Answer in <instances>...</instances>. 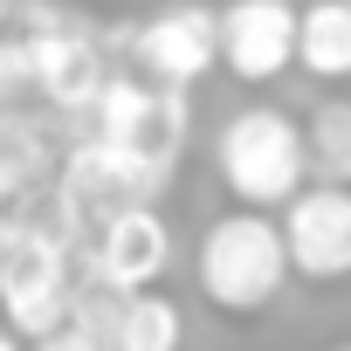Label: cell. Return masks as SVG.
Masks as SVG:
<instances>
[{
    "instance_id": "6da1fadb",
    "label": "cell",
    "mask_w": 351,
    "mask_h": 351,
    "mask_svg": "<svg viewBox=\"0 0 351 351\" xmlns=\"http://www.w3.org/2000/svg\"><path fill=\"white\" fill-rule=\"evenodd\" d=\"M214 165L241 207H282L303 180H310V152H303V131L289 110L276 104H248L221 124V145H214Z\"/></svg>"
},
{
    "instance_id": "7a4b0ae2",
    "label": "cell",
    "mask_w": 351,
    "mask_h": 351,
    "mask_svg": "<svg viewBox=\"0 0 351 351\" xmlns=\"http://www.w3.org/2000/svg\"><path fill=\"white\" fill-rule=\"evenodd\" d=\"M289 282V262H282V234L262 207H241V214H221L207 234H200V289L214 310L228 317H255L282 296Z\"/></svg>"
},
{
    "instance_id": "3957f363",
    "label": "cell",
    "mask_w": 351,
    "mask_h": 351,
    "mask_svg": "<svg viewBox=\"0 0 351 351\" xmlns=\"http://www.w3.org/2000/svg\"><path fill=\"white\" fill-rule=\"evenodd\" d=\"M69 234L62 228H28L14 221V241L0 255V324L14 337H42L69 317Z\"/></svg>"
},
{
    "instance_id": "277c9868",
    "label": "cell",
    "mask_w": 351,
    "mask_h": 351,
    "mask_svg": "<svg viewBox=\"0 0 351 351\" xmlns=\"http://www.w3.org/2000/svg\"><path fill=\"white\" fill-rule=\"evenodd\" d=\"M276 234H282V262H289L303 282H337V276H351V193H344L337 180L296 186V193L282 200Z\"/></svg>"
},
{
    "instance_id": "5b68a950",
    "label": "cell",
    "mask_w": 351,
    "mask_h": 351,
    "mask_svg": "<svg viewBox=\"0 0 351 351\" xmlns=\"http://www.w3.org/2000/svg\"><path fill=\"white\" fill-rule=\"evenodd\" d=\"M158 186H165V172L138 165V158L117 152V145L83 138V145L69 152V165H62V193H56V207H62V228H97V221H110L117 207L152 200Z\"/></svg>"
},
{
    "instance_id": "8992f818",
    "label": "cell",
    "mask_w": 351,
    "mask_h": 351,
    "mask_svg": "<svg viewBox=\"0 0 351 351\" xmlns=\"http://www.w3.org/2000/svg\"><path fill=\"white\" fill-rule=\"evenodd\" d=\"M138 62L152 69V83H172V90H193L214 62H221V21L214 8H200V0H172V8H158L138 35H131Z\"/></svg>"
},
{
    "instance_id": "52a82bcc",
    "label": "cell",
    "mask_w": 351,
    "mask_h": 351,
    "mask_svg": "<svg viewBox=\"0 0 351 351\" xmlns=\"http://www.w3.org/2000/svg\"><path fill=\"white\" fill-rule=\"evenodd\" d=\"M90 276H104L110 289H152L165 269H172V228L158 221L152 200L138 207H117L110 221H97L90 234Z\"/></svg>"
},
{
    "instance_id": "ba28073f",
    "label": "cell",
    "mask_w": 351,
    "mask_h": 351,
    "mask_svg": "<svg viewBox=\"0 0 351 351\" xmlns=\"http://www.w3.org/2000/svg\"><path fill=\"white\" fill-rule=\"evenodd\" d=\"M221 21V62L241 83H276L296 49V8L289 0H234L214 14Z\"/></svg>"
},
{
    "instance_id": "9c48e42d",
    "label": "cell",
    "mask_w": 351,
    "mask_h": 351,
    "mask_svg": "<svg viewBox=\"0 0 351 351\" xmlns=\"http://www.w3.org/2000/svg\"><path fill=\"white\" fill-rule=\"evenodd\" d=\"M289 62H303L310 76L337 83L351 76V0H317V8L296 14V49Z\"/></svg>"
},
{
    "instance_id": "30bf717a",
    "label": "cell",
    "mask_w": 351,
    "mask_h": 351,
    "mask_svg": "<svg viewBox=\"0 0 351 351\" xmlns=\"http://www.w3.org/2000/svg\"><path fill=\"white\" fill-rule=\"evenodd\" d=\"M180 337H186L180 303L158 296V289H131L117 324H110V337H104V351H180Z\"/></svg>"
},
{
    "instance_id": "8fae6325",
    "label": "cell",
    "mask_w": 351,
    "mask_h": 351,
    "mask_svg": "<svg viewBox=\"0 0 351 351\" xmlns=\"http://www.w3.org/2000/svg\"><path fill=\"white\" fill-rule=\"evenodd\" d=\"M145 104H152V83L104 76V83L90 90V104H83V117H90V138H97V145H117V152H131V138H138V124H145Z\"/></svg>"
},
{
    "instance_id": "7c38bea8",
    "label": "cell",
    "mask_w": 351,
    "mask_h": 351,
    "mask_svg": "<svg viewBox=\"0 0 351 351\" xmlns=\"http://www.w3.org/2000/svg\"><path fill=\"white\" fill-rule=\"evenodd\" d=\"M303 152H310V165H324V180H344L351 172V104H324L303 131Z\"/></svg>"
},
{
    "instance_id": "4fadbf2b",
    "label": "cell",
    "mask_w": 351,
    "mask_h": 351,
    "mask_svg": "<svg viewBox=\"0 0 351 351\" xmlns=\"http://www.w3.org/2000/svg\"><path fill=\"white\" fill-rule=\"evenodd\" d=\"M42 172V138L14 117H0V200H14L28 193V180Z\"/></svg>"
},
{
    "instance_id": "5bb4252c",
    "label": "cell",
    "mask_w": 351,
    "mask_h": 351,
    "mask_svg": "<svg viewBox=\"0 0 351 351\" xmlns=\"http://www.w3.org/2000/svg\"><path fill=\"white\" fill-rule=\"evenodd\" d=\"M28 344H35V351H104V344H97V337H83V330H76L69 317H62L56 330H42V337H28Z\"/></svg>"
},
{
    "instance_id": "9a60e30c",
    "label": "cell",
    "mask_w": 351,
    "mask_h": 351,
    "mask_svg": "<svg viewBox=\"0 0 351 351\" xmlns=\"http://www.w3.org/2000/svg\"><path fill=\"white\" fill-rule=\"evenodd\" d=\"M14 90H21V49H14L8 35H0V104H8Z\"/></svg>"
},
{
    "instance_id": "2e32d148",
    "label": "cell",
    "mask_w": 351,
    "mask_h": 351,
    "mask_svg": "<svg viewBox=\"0 0 351 351\" xmlns=\"http://www.w3.org/2000/svg\"><path fill=\"white\" fill-rule=\"evenodd\" d=\"M0 351H21V337H14V330H8V324H0Z\"/></svg>"
},
{
    "instance_id": "e0dca14e",
    "label": "cell",
    "mask_w": 351,
    "mask_h": 351,
    "mask_svg": "<svg viewBox=\"0 0 351 351\" xmlns=\"http://www.w3.org/2000/svg\"><path fill=\"white\" fill-rule=\"evenodd\" d=\"M0 35H8V0H0Z\"/></svg>"
}]
</instances>
